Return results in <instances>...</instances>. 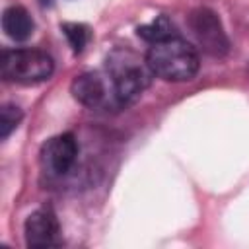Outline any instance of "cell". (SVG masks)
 I'll use <instances>...</instances> for the list:
<instances>
[{
    "label": "cell",
    "instance_id": "1",
    "mask_svg": "<svg viewBox=\"0 0 249 249\" xmlns=\"http://www.w3.org/2000/svg\"><path fill=\"white\" fill-rule=\"evenodd\" d=\"M146 64L150 72L167 82L193 80L198 72L200 60L196 49L179 35L152 43L146 53Z\"/></svg>",
    "mask_w": 249,
    "mask_h": 249
},
{
    "label": "cell",
    "instance_id": "2",
    "mask_svg": "<svg viewBox=\"0 0 249 249\" xmlns=\"http://www.w3.org/2000/svg\"><path fill=\"white\" fill-rule=\"evenodd\" d=\"M107 74L113 84V95L117 107H126L134 103L142 91L150 84V76H154L144 62H140L134 54L126 51H115L107 58Z\"/></svg>",
    "mask_w": 249,
    "mask_h": 249
},
{
    "label": "cell",
    "instance_id": "3",
    "mask_svg": "<svg viewBox=\"0 0 249 249\" xmlns=\"http://www.w3.org/2000/svg\"><path fill=\"white\" fill-rule=\"evenodd\" d=\"M2 76L6 82L35 86L53 76V58L39 49H6L2 53Z\"/></svg>",
    "mask_w": 249,
    "mask_h": 249
},
{
    "label": "cell",
    "instance_id": "4",
    "mask_svg": "<svg viewBox=\"0 0 249 249\" xmlns=\"http://www.w3.org/2000/svg\"><path fill=\"white\" fill-rule=\"evenodd\" d=\"M189 27L200 45V49L208 54L222 56L230 49L228 35L218 19V16L208 8H198L189 16Z\"/></svg>",
    "mask_w": 249,
    "mask_h": 249
},
{
    "label": "cell",
    "instance_id": "5",
    "mask_svg": "<svg viewBox=\"0 0 249 249\" xmlns=\"http://www.w3.org/2000/svg\"><path fill=\"white\" fill-rule=\"evenodd\" d=\"M70 89L74 99L89 109L117 107L113 84L107 72H84L78 78H74Z\"/></svg>",
    "mask_w": 249,
    "mask_h": 249
},
{
    "label": "cell",
    "instance_id": "6",
    "mask_svg": "<svg viewBox=\"0 0 249 249\" xmlns=\"http://www.w3.org/2000/svg\"><path fill=\"white\" fill-rule=\"evenodd\" d=\"M78 158V144L72 134H58L49 138L41 148V165L54 177L66 175Z\"/></svg>",
    "mask_w": 249,
    "mask_h": 249
},
{
    "label": "cell",
    "instance_id": "7",
    "mask_svg": "<svg viewBox=\"0 0 249 249\" xmlns=\"http://www.w3.org/2000/svg\"><path fill=\"white\" fill-rule=\"evenodd\" d=\"M25 243L29 247H54L60 245V226L51 208L31 212L23 226Z\"/></svg>",
    "mask_w": 249,
    "mask_h": 249
},
{
    "label": "cell",
    "instance_id": "8",
    "mask_svg": "<svg viewBox=\"0 0 249 249\" xmlns=\"http://www.w3.org/2000/svg\"><path fill=\"white\" fill-rule=\"evenodd\" d=\"M33 19L29 12L21 6H10L2 14V29L14 41H25L33 33Z\"/></svg>",
    "mask_w": 249,
    "mask_h": 249
},
{
    "label": "cell",
    "instance_id": "9",
    "mask_svg": "<svg viewBox=\"0 0 249 249\" xmlns=\"http://www.w3.org/2000/svg\"><path fill=\"white\" fill-rule=\"evenodd\" d=\"M136 33H138V37H142V39L148 41L150 45L177 35V33H175V25H173L165 16H158L154 21H150V23H146V25H140V27L136 29Z\"/></svg>",
    "mask_w": 249,
    "mask_h": 249
},
{
    "label": "cell",
    "instance_id": "10",
    "mask_svg": "<svg viewBox=\"0 0 249 249\" xmlns=\"http://www.w3.org/2000/svg\"><path fill=\"white\" fill-rule=\"evenodd\" d=\"M60 29L66 35L72 51L74 53H82L84 47L89 41V29H88V25H84V23H62Z\"/></svg>",
    "mask_w": 249,
    "mask_h": 249
},
{
    "label": "cell",
    "instance_id": "11",
    "mask_svg": "<svg viewBox=\"0 0 249 249\" xmlns=\"http://www.w3.org/2000/svg\"><path fill=\"white\" fill-rule=\"evenodd\" d=\"M21 117H23V113H21V109L18 105H10L8 103V105H4L0 109V136L4 140L10 136V132L14 128H18Z\"/></svg>",
    "mask_w": 249,
    "mask_h": 249
},
{
    "label": "cell",
    "instance_id": "12",
    "mask_svg": "<svg viewBox=\"0 0 249 249\" xmlns=\"http://www.w3.org/2000/svg\"><path fill=\"white\" fill-rule=\"evenodd\" d=\"M41 2H43V4H49V2H51V0H41Z\"/></svg>",
    "mask_w": 249,
    "mask_h": 249
}]
</instances>
